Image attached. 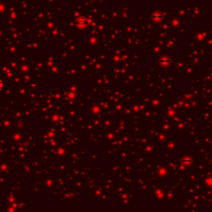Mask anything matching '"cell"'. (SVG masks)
Masks as SVG:
<instances>
[{"mask_svg": "<svg viewBox=\"0 0 212 212\" xmlns=\"http://www.w3.org/2000/svg\"><path fill=\"white\" fill-rule=\"evenodd\" d=\"M75 24L78 27L80 28H83L85 27V26L87 25V20L85 18H78L75 22Z\"/></svg>", "mask_w": 212, "mask_h": 212, "instance_id": "6da1fadb", "label": "cell"}, {"mask_svg": "<svg viewBox=\"0 0 212 212\" xmlns=\"http://www.w3.org/2000/svg\"><path fill=\"white\" fill-rule=\"evenodd\" d=\"M3 81L0 79V92L2 91V90H3Z\"/></svg>", "mask_w": 212, "mask_h": 212, "instance_id": "7a4b0ae2", "label": "cell"}]
</instances>
